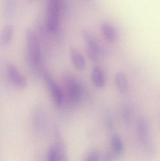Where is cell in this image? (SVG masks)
Listing matches in <instances>:
<instances>
[{"mask_svg":"<svg viewBox=\"0 0 160 161\" xmlns=\"http://www.w3.org/2000/svg\"><path fill=\"white\" fill-rule=\"evenodd\" d=\"M27 56L32 66L38 67L41 61V48L36 33L31 28L25 32Z\"/></svg>","mask_w":160,"mask_h":161,"instance_id":"cell-1","label":"cell"},{"mask_svg":"<svg viewBox=\"0 0 160 161\" xmlns=\"http://www.w3.org/2000/svg\"><path fill=\"white\" fill-rule=\"evenodd\" d=\"M62 7V4L53 1L49 0L47 3L46 26L50 33H54L58 29Z\"/></svg>","mask_w":160,"mask_h":161,"instance_id":"cell-2","label":"cell"},{"mask_svg":"<svg viewBox=\"0 0 160 161\" xmlns=\"http://www.w3.org/2000/svg\"><path fill=\"white\" fill-rule=\"evenodd\" d=\"M65 85L70 101L73 103L79 102L81 96V90L77 80L72 76L67 75L65 78Z\"/></svg>","mask_w":160,"mask_h":161,"instance_id":"cell-3","label":"cell"},{"mask_svg":"<svg viewBox=\"0 0 160 161\" xmlns=\"http://www.w3.org/2000/svg\"><path fill=\"white\" fill-rule=\"evenodd\" d=\"M137 133L142 143L147 148H151L150 129L147 120L142 116L139 117L136 124Z\"/></svg>","mask_w":160,"mask_h":161,"instance_id":"cell-4","label":"cell"},{"mask_svg":"<svg viewBox=\"0 0 160 161\" xmlns=\"http://www.w3.org/2000/svg\"><path fill=\"white\" fill-rule=\"evenodd\" d=\"M44 78L54 104L57 107H61L64 100L62 90L49 75L45 74Z\"/></svg>","mask_w":160,"mask_h":161,"instance_id":"cell-5","label":"cell"},{"mask_svg":"<svg viewBox=\"0 0 160 161\" xmlns=\"http://www.w3.org/2000/svg\"><path fill=\"white\" fill-rule=\"evenodd\" d=\"M6 70L8 79L15 86L21 89L26 87L27 80L14 64L8 63Z\"/></svg>","mask_w":160,"mask_h":161,"instance_id":"cell-6","label":"cell"},{"mask_svg":"<svg viewBox=\"0 0 160 161\" xmlns=\"http://www.w3.org/2000/svg\"><path fill=\"white\" fill-rule=\"evenodd\" d=\"M54 135L55 139L54 146L56 149L58 161H69L65 144L63 141L58 128L56 127L54 129Z\"/></svg>","mask_w":160,"mask_h":161,"instance_id":"cell-7","label":"cell"},{"mask_svg":"<svg viewBox=\"0 0 160 161\" xmlns=\"http://www.w3.org/2000/svg\"><path fill=\"white\" fill-rule=\"evenodd\" d=\"M83 37L87 44V48L95 51L100 55H105L107 53L106 50L101 45L96 39L87 31L82 33Z\"/></svg>","mask_w":160,"mask_h":161,"instance_id":"cell-8","label":"cell"},{"mask_svg":"<svg viewBox=\"0 0 160 161\" xmlns=\"http://www.w3.org/2000/svg\"><path fill=\"white\" fill-rule=\"evenodd\" d=\"M92 81L94 85L99 88H102L106 84L105 75L102 69L98 66H95L92 71Z\"/></svg>","mask_w":160,"mask_h":161,"instance_id":"cell-9","label":"cell"},{"mask_svg":"<svg viewBox=\"0 0 160 161\" xmlns=\"http://www.w3.org/2000/svg\"><path fill=\"white\" fill-rule=\"evenodd\" d=\"M101 33L106 40L113 42L116 41L117 34L113 25L107 22L102 23L101 25Z\"/></svg>","mask_w":160,"mask_h":161,"instance_id":"cell-10","label":"cell"},{"mask_svg":"<svg viewBox=\"0 0 160 161\" xmlns=\"http://www.w3.org/2000/svg\"><path fill=\"white\" fill-rule=\"evenodd\" d=\"M70 56L72 64L78 70L83 69L85 68V61L82 54L76 48L70 49Z\"/></svg>","mask_w":160,"mask_h":161,"instance_id":"cell-11","label":"cell"},{"mask_svg":"<svg viewBox=\"0 0 160 161\" xmlns=\"http://www.w3.org/2000/svg\"><path fill=\"white\" fill-rule=\"evenodd\" d=\"M117 90L121 93H126L129 90V82L127 77L124 73H117L115 78Z\"/></svg>","mask_w":160,"mask_h":161,"instance_id":"cell-12","label":"cell"},{"mask_svg":"<svg viewBox=\"0 0 160 161\" xmlns=\"http://www.w3.org/2000/svg\"><path fill=\"white\" fill-rule=\"evenodd\" d=\"M14 33V27L11 25L8 24L5 26L0 39L1 46L5 47L10 43L13 38Z\"/></svg>","mask_w":160,"mask_h":161,"instance_id":"cell-13","label":"cell"},{"mask_svg":"<svg viewBox=\"0 0 160 161\" xmlns=\"http://www.w3.org/2000/svg\"><path fill=\"white\" fill-rule=\"evenodd\" d=\"M112 147L116 154L120 155L124 151V144L120 137L117 135H114L112 138Z\"/></svg>","mask_w":160,"mask_h":161,"instance_id":"cell-14","label":"cell"},{"mask_svg":"<svg viewBox=\"0 0 160 161\" xmlns=\"http://www.w3.org/2000/svg\"><path fill=\"white\" fill-rule=\"evenodd\" d=\"M17 0H5L4 10L8 17L14 15L17 8Z\"/></svg>","mask_w":160,"mask_h":161,"instance_id":"cell-15","label":"cell"},{"mask_svg":"<svg viewBox=\"0 0 160 161\" xmlns=\"http://www.w3.org/2000/svg\"><path fill=\"white\" fill-rule=\"evenodd\" d=\"M47 161H58L56 149L54 146L51 147L48 152Z\"/></svg>","mask_w":160,"mask_h":161,"instance_id":"cell-16","label":"cell"},{"mask_svg":"<svg viewBox=\"0 0 160 161\" xmlns=\"http://www.w3.org/2000/svg\"><path fill=\"white\" fill-rule=\"evenodd\" d=\"M99 154L96 150L91 151L86 157L85 161H99Z\"/></svg>","mask_w":160,"mask_h":161,"instance_id":"cell-17","label":"cell"},{"mask_svg":"<svg viewBox=\"0 0 160 161\" xmlns=\"http://www.w3.org/2000/svg\"><path fill=\"white\" fill-rule=\"evenodd\" d=\"M86 53H87V56H88L89 59H91L93 61H97L98 60L99 57L100 56L95 51H93L89 48H87Z\"/></svg>","mask_w":160,"mask_h":161,"instance_id":"cell-18","label":"cell"},{"mask_svg":"<svg viewBox=\"0 0 160 161\" xmlns=\"http://www.w3.org/2000/svg\"><path fill=\"white\" fill-rule=\"evenodd\" d=\"M123 116L126 124H129L130 122V112L127 107H125L123 110Z\"/></svg>","mask_w":160,"mask_h":161,"instance_id":"cell-19","label":"cell"},{"mask_svg":"<svg viewBox=\"0 0 160 161\" xmlns=\"http://www.w3.org/2000/svg\"><path fill=\"white\" fill-rule=\"evenodd\" d=\"M113 155L111 152H108L104 155L102 161H113Z\"/></svg>","mask_w":160,"mask_h":161,"instance_id":"cell-20","label":"cell"},{"mask_svg":"<svg viewBox=\"0 0 160 161\" xmlns=\"http://www.w3.org/2000/svg\"><path fill=\"white\" fill-rule=\"evenodd\" d=\"M107 126L108 128L111 131L114 130V123L112 120L111 118H109L107 120Z\"/></svg>","mask_w":160,"mask_h":161,"instance_id":"cell-21","label":"cell"},{"mask_svg":"<svg viewBox=\"0 0 160 161\" xmlns=\"http://www.w3.org/2000/svg\"><path fill=\"white\" fill-rule=\"evenodd\" d=\"M50 1L56 2V3H59L63 4V2H62V0H50Z\"/></svg>","mask_w":160,"mask_h":161,"instance_id":"cell-22","label":"cell"},{"mask_svg":"<svg viewBox=\"0 0 160 161\" xmlns=\"http://www.w3.org/2000/svg\"><path fill=\"white\" fill-rule=\"evenodd\" d=\"M86 1H89V2H90V1H93V0H86Z\"/></svg>","mask_w":160,"mask_h":161,"instance_id":"cell-23","label":"cell"},{"mask_svg":"<svg viewBox=\"0 0 160 161\" xmlns=\"http://www.w3.org/2000/svg\"><path fill=\"white\" fill-rule=\"evenodd\" d=\"M30 1H33V0H30Z\"/></svg>","mask_w":160,"mask_h":161,"instance_id":"cell-24","label":"cell"}]
</instances>
